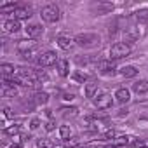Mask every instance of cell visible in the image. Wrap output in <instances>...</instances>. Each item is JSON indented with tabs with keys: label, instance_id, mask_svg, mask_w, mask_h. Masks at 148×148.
<instances>
[{
	"label": "cell",
	"instance_id": "15",
	"mask_svg": "<svg viewBox=\"0 0 148 148\" xmlns=\"http://www.w3.org/2000/svg\"><path fill=\"white\" fill-rule=\"evenodd\" d=\"M115 99H117V103L125 105V103L131 99V92H129V89H125V87L117 89V91H115Z\"/></svg>",
	"mask_w": 148,
	"mask_h": 148
},
{
	"label": "cell",
	"instance_id": "17",
	"mask_svg": "<svg viewBox=\"0 0 148 148\" xmlns=\"http://www.w3.org/2000/svg\"><path fill=\"white\" fill-rule=\"evenodd\" d=\"M4 30H5L7 33H18V32L21 30V25H19L18 19H7V21L4 23Z\"/></svg>",
	"mask_w": 148,
	"mask_h": 148
},
{
	"label": "cell",
	"instance_id": "31",
	"mask_svg": "<svg viewBox=\"0 0 148 148\" xmlns=\"http://www.w3.org/2000/svg\"><path fill=\"white\" fill-rule=\"evenodd\" d=\"M2 112H4V113H2V122H5V120L11 117V108H9V106H4Z\"/></svg>",
	"mask_w": 148,
	"mask_h": 148
},
{
	"label": "cell",
	"instance_id": "29",
	"mask_svg": "<svg viewBox=\"0 0 148 148\" xmlns=\"http://www.w3.org/2000/svg\"><path fill=\"white\" fill-rule=\"evenodd\" d=\"M79 143H80V139H79V138H70V139H66V141H64V146H66V148H73V146H77Z\"/></svg>",
	"mask_w": 148,
	"mask_h": 148
},
{
	"label": "cell",
	"instance_id": "3",
	"mask_svg": "<svg viewBox=\"0 0 148 148\" xmlns=\"http://www.w3.org/2000/svg\"><path fill=\"white\" fill-rule=\"evenodd\" d=\"M40 16H42V19H44L45 23H58V21L61 19V11H59V7H58V5L49 4V5L42 7Z\"/></svg>",
	"mask_w": 148,
	"mask_h": 148
},
{
	"label": "cell",
	"instance_id": "13",
	"mask_svg": "<svg viewBox=\"0 0 148 148\" xmlns=\"http://www.w3.org/2000/svg\"><path fill=\"white\" fill-rule=\"evenodd\" d=\"M96 92H98V80L96 79H89L86 82V98L94 99L96 98Z\"/></svg>",
	"mask_w": 148,
	"mask_h": 148
},
{
	"label": "cell",
	"instance_id": "21",
	"mask_svg": "<svg viewBox=\"0 0 148 148\" xmlns=\"http://www.w3.org/2000/svg\"><path fill=\"white\" fill-rule=\"evenodd\" d=\"M134 18L143 23V25H148V9H139L138 12H134Z\"/></svg>",
	"mask_w": 148,
	"mask_h": 148
},
{
	"label": "cell",
	"instance_id": "26",
	"mask_svg": "<svg viewBox=\"0 0 148 148\" xmlns=\"http://www.w3.org/2000/svg\"><path fill=\"white\" fill-rule=\"evenodd\" d=\"M21 131V125H11V127H4V134H7V136H14V134H18Z\"/></svg>",
	"mask_w": 148,
	"mask_h": 148
},
{
	"label": "cell",
	"instance_id": "22",
	"mask_svg": "<svg viewBox=\"0 0 148 148\" xmlns=\"http://www.w3.org/2000/svg\"><path fill=\"white\" fill-rule=\"evenodd\" d=\"M33 101H35V105H47L49 94H47V92H37V94L33 96Z\"/></svg>",
	"mask_w": 148,
	"mask_h": 148
},
{
	"label": "cell",
	"instance_id": "5",
	"mask_svg": "<svg viewBox=\"0 0 148 148\" xmlns=\"http://www.w3.org/2000/svg\"><path fill=\"white\" fill-rule=\"evenodd\" d=\"M56 63H58V54H56L54 51L40 52V56L37 58V64H38V66H44V68L52 66V64H56Z\"/></svg>",
	"mask_w": 148,
	"mask_h": 148
},
{
	"label": "cell",
	"instance_id": "19",
	"mask_svg": "<svg viewBox=\"0 0 148 148\" xmlns=\"http://www.w3.org/2000/svg\"><path fill=\"white\" fill-rule=\"evenodd\" d=\"M124 37H125V40L134 42V40H138V38H139V30H138L136 26H129V28H125Z\"/></svg>",
	"mask_w": 148,
	"mask_h": 148
},
{
	"label": "cell",
	"instance_id": "30",
	"mask_svg": "<svg viewBox=\"0 0 148 148\" xmlns=\"http://www.w3.org/2000/svg\"><path fill=\"white\" fill-rule=\"evenodd\" d=\"M38 127H40V119H38V117H33L32 122H30V129L35 131V129H38Z\"/></svg>",
	"mask_w": 148,
	"mask_h": 148
},
{
	"label": "cell",
	"instance_id": "14",
	"mask_svg": "<svg viewBox=\"0 0 148 148\" xmlns=\"http://www.w3.org/2000/svg\"><path fill=\"white\" fill-rule=\"evenodd\" d=\"M2 96L4 98H14V96H18L16 86L11 84V82H7V80H4V84H2Z\"/></svg>",
	"mask_w": 148,
	"mask_h": 148
},
{
	"label": "cell",
	"instance_id": "2",
	"mask_svg": "<svg viewBox=\"0 0 148 148\" xmlns=\"http://www.w3.org/2000/svg\"><path fill=\"white\" fill-rule=\"evenodd\" d=\"M75 44L84 47V49H91V47H98L101 44V37L98 33H91V32H84L79 33L75 37Z\"/></svg>",
	"mask_w": 148,
	"mask_h": 148
},
{
	"label": "cell",
	"instance_id": "27",
	"mask_svg": "<svg viewBox=\"0 0 148 148\" xmlns=\"http://www.w3.org/2000/svg\"><path fill=\"white\" fill-rule=\"evenodd\" d=\"M37 148H54V145L49 139H38L37 141Z\"/></svg>",
	"mask_w": 148,
	"mask_h": 148
},
{
	"label": "cell",
	"instance_id": "35",
	"mask_svg": "<svg viewBox=\"0 0 148 148\" xmlns=\"http://www.w3.org/2000/svg\"><path fill=\"white\" fill-rule=\"evenodd\" d=\"M138 148H148V145H138Z\"/></svg>",
	"mask_w": 148,
	"mask_h": 148
},
{
	"label": "cell",
	"instance_id": "4",
	"mask_svg": "<svg viewBox=\"0 0 148 148\" xmlns=\"http://www.w3.org/2000/svg\"><path fill=\"white\" fill-rule=\"evenodd\" d=\"M131 45L127 42H117L110 47V59H122L131 54Z\"/></svg>",
	"mask_w": 148,
	"mask_h": 148
},
{
	"label": "cell",
	"instance_id": "16",
	"mask_svg": "<svg viewBox=\"0 0 148 148\" xmlns=\"http://www.w3.org/2000/svg\"><path fill=\"white\" fill-rule=\"evenodd\" d=\"M56 42H58V45H59L63 51H68V49H71L75 38H71V37H68V35H59V37L56 38Z\"/></svg>",
	"mask_w": 148,
	"mask_h": 148
},
{
	"label": "cell",
	"instance_id": "7",
	"mask_svg": "<svg viewBox=\"0 0 148 148\" xmlns=\"http://www.w3.org/2000/svg\"><path fill=\"white\" fill-rule=\"evenodd\" d=\"M112 11H113L112 2H94V4H91V12L96 14V16H103V14H108Z\"/></svg>",
	"mask_w": 148,
	"mask_h": 148
},
{
	"label": "cell",
	"instance_id": "28",
	"mask_svg": "<svg viewBox=\"0 0 148 148\" xmlns=\"http://www.w3.org/2000/svg\"><path fill=\"white\" fill-rule=\"evenodd\" d=\"M131 143V138L129 136H119L117 139H115V145L117 146H120V145H129Z\"/></svg>",
	"mask_w": 148,
	"mask_h": 148
},
{
	"label": "cell",
	"instance_id": "11",
	"mask_svg": "<svg viewBox=\"0 0 148 148\" xmlns=\"http://www.w3.org/2000/svg\"><path fill=\"white\" fill-rule=\"evenodd\" d=\"M25 32H26V35H28L30 38H38V37L44 33V28H42V25H38V23H30V25L25 28Z\"/></svg>",
	"mask_w": 148,
	"mask_h": 148
},
{
	"label": "cell",
	"instance_id": "20",
	"mask_svg": "<svg viewBox=\"0 0 148 148\" xmlns=\"http://www.w3.org/2000/svg\"><path fill=\"white\" fill-rule=\"evenodd\" d=\"M132 91L136 94H146L148 92V80H138L136 84H132Z\"/></svg>",
	"mask_w": 148,
	"mask_h": 148
},
{
	"label": "cell",
	"instance_id": "8",
	"mask_svg": "<svg viewBox=\"0 0 148 148\" xmlns=\"http://www.w3.org/2000/svg\"><path fill=\"white\" fill-rule=\"evenodd\" d=\"M94 105H96V108H99V110H106V108H112L113 99H112V96H110L108 92H101V94H98V96L94 98Z\"/></svg>",
	"mask_w": 148,
	"mask_h": 148
},
{
	"label": "cell",
	"instance_id": "24",
	"mask_svg": "<svg viewBox=\"0 0 148 148\" xmlns=\"http://www.w3.org/2000/svg\"><path fill=\"white\" fill-rule=\"evenodd\" d=\"M71 79L75 80V82H80V84H84V82L89 80V79H87V73H84V71H75V73H71Z\"/></svg>",
	"mask_w": 148,
	"mask_h": 148
},
{
	"label": "cell",
	"instance_id": "33",
	"mask_svg": "<svg viewBox=\"0 0 148 148\" xmlns=\"http://www.w3.org/2000/svg\"><path fill=\"white\" fill-rule=\"evenodd\" d=\"M54 127H56V122H54V120L51 119V120H49V122L45 124V131H52Z\"/></svg>",
	"mask_w": 148,
	"mask_h": 148
},
{
	"label": "cell",
	"instance_id": "9",
	"mask_svg": "<svg viewBox=\"0 0 148 148\" xmlns=\"http://www.w3.org/2000/svg\"><path fill=\"white\" fill-rule=\"evenodd\" d=\"M12 14H14V19L21 21V19H30V18L33 16V11H32V7H28V5H19Z\"/></svg>",
	"mask_w": 148,
	"mask_h": 148
},
{
	"label": "cell",
	"instance_id": "25",
	"mask_svg": "<svg viewBox=\"0 0 148 148\" xmlns=\"http://www.w3.org/2000/svg\"><path fill=\"white\" fill-rule=\"evenodd\" d=\"M70 134H71V129H70V125H61L59 127V136H61V139H70Z\"/></svg>",
	"mask_w": 148,
	"mask_h": 148
},
{
	"label": "cell",
	"instance_id": "34",
	"mask_svg": "<svg viewBox=\"0 0 148 148\" xmlns=\"http://www.w3.org/2000/svg\"><path fill=\"white\" fill-rule=\"evenodd\" d=\"M64 99H73V94H64Z\"/></svg>",
	"mask_w": 148,
	"mask_h": 148
},
{
	"label": "cell",
	"instance_id": "36",
	"mask_svg": "<svg viewBox=\"0 0 148 148\" xmlns=\"http://www.w3.org/2000/svg\"><path fill=\"white\" fill-rule=\"evenodd\" d=\"M86 148H89V146H86Z\"/></svg>",
	"mask_w": 148,
	"mask_h": 148
},
{
	"label": "cell",
	"instance_id": "12",
	"mask_svg": "<svg viewBox=\"0 0 148 148\" xmlns=\"http://www.w3.org/2000/svg\"><path fill=\"white\" fill-rule=\"evenodd\" d=\"M56 70H58V73H59L61 77H68V75H70V61L64 59V58L58 59V63H56Z\"/></svg>",
	"mask_w": 148,
	"mask_h": 148
},
{
	"label": "cell",
	"instance_id": "23",
	"mask_svg": "<svg viewBox=\"0 0 148 148\" xmlns=\"http://www.w3.org/2000/svg\"><path fill=\"white\" fill-rule=\"evenodd\" d=\"M61 112H63V117H64V119H68V117L73 119V117L79 115V110H77L75 106H71V108H68V106H66V108H61Z\"/></svg>",
	"mask_w": 148,
	"mask_h": 148
},
{
	"label": "cell",
	"instance_id": "10",
	"mask_svg": "<svg viewBox=\"0 0 148 148\" xmlns=\"http://www.w3.org/2000/svg\"><path fill=\"white\" fill-rule=\"evenodd\" d=\"M16 68H14V64H11V63H2L0 64V73H2V77H4V80H9V79H14L16 77Z\"/></svg>",
	"mask_w": 148,
	"mask_h": 148
},
{
	"label": "cell",
	"instance_id": "18",
	"mask_svg": "<svg viewBox=\"0 0 148 148\" xmlns=\"http://www.w3.org/2000/svg\"><path fill=\"white\" fill-rule=\"evenodd\" d=\"M120 75H122L124 79H132V77L138 75V70H136V66H132V64H125V66L120 68Z\"/></svg>",
	"mask_w": 148,
	"mask_h": 148
},
{
	"label": "cell",
	"instance_id": "1",
	"mask_svg": "<svg viewBox=\"0 0 148 148\" xmlns=\"http://www.w3.org/2000/svg\"><path fill=\"white\" fill-rule=\"evenodd\" d=\"M18 52L21 54L23 59H28V61H32V59L40 56L38 54V45L33 40H21V42H18Z\"/></svg>",
	"mask_w": 148,
	"mask_h": 148
},
{
	"label": "cell",
	"instance_id": "32",
	"mask_svg": "<svg viewBox=\"0 0 148 148\" xmlns=\"http://www.w3.org/2000/svg\"><path fill=\"white\" fill-rule=\"evenodd\" d=\"M23 145H25V139H16V141L11 145V148H23Z\"/></svg>",
	"mask_w": 148,
	"mask_h": 148
},
{
	"label": "cell",
	"instance_id": "6",
	"mask_svg": "<svg viewBox=\"0 0 148 148\" xmlns=\"http://www.w3.org/2000/svg\"><path fill=\"white\" fill-rule=\"evenodd\" d=\"M98 71L101 73V75H105V77H112V75H115V71H117V64H115L113 59L99 61V64H98Z\"/></svg>",
	"mask_w": 148,
	"mask_h": 148
}]
</instances>
